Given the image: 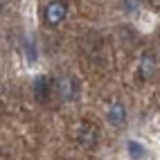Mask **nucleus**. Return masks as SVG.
<instances>
[{
    "instance_id": "nucleus-1",
    "label": "nucleus",
    "mask_w": 160,
    "mask_h": 160,
    "mask_svg": "<svg viewBox=\"0 0 160 160\" xmlns=\"http://www.w3.org/2000/svg\"><path fill=\"white\" fill-rule=\"evenodd\" d=\"M52 95L59 99V102H74L79 95V81L70 77V74H66V77H59L52 81Z\"/></svg>"
},
{
    "instance_id": "nucleus-7",
    "label": "nucleus",
    "mask_w": 160,
    "mask_h": 160,
    "mask_svg": "<svg viewBox=\"0 0 160 160\" xmlns=\"http://www.w3.org/2000/svg\"><path fill=\"white\" fill-rule=\"evenodd\" d=\"M126 149H129V156H131V160H140V158H144V147L140 144V142H129L126 144Z\"/></svg>"
},
{
    "instance_id": "nucleus-3",
    "label": "nucleus",
    "mask_w": 160,
    "mask_h": 160,
    "mask_svg": "<svg viewBox=\"0 0 160 160\" xmlns=\"http://www.w3.org/2000/svg\"><path fill=\"white\" fill-rule=\"evenodd\" d=\"M106 122L115 129H122L126 124V106L120 102V99H113L108 104V108H106Z\"/></svg>"
},
{
    "instance_id": "nucleus-10",
    "label": "nucleus",
    "mask_w": 160,
    "mask_h": 160,
    "mask_svg": "<svg viewBox=\"0 0 160 160\" xmlns=\"http://www.w3.org/2000/svg\"><path fill=\"white\" fill-rule=\"evenodd\" d=\"M151 2H160V0H151Z\"/></svg>"
},
{
    "instance_id": "nucleus-4",
    "label": "nucleus",
    "mask_w": 160,
    "mask_h": 160,
    "mask_svg": "<svg viewBox=\"0 0 160 160\" xmlns=\"http://www.w3.org/2000/svg\"><path fill=\"white\" fill-rule=\"evenodd\" d=\"M77 133H79V142H81L83 147H92L95 142H97V129H95L92 124H88V122L79 124Z\"/></svg>"
},
{
    "instance_id": "nucleus-2",
    "label": "nucleus",
    "mask_w": 160,
    "mask_h": 160,
    "mask_svg": "<svg viewBox=\"0 0 160 160\" xmlns=\"http://www.w3.org/2000/svg\"><path fill=\"white\" fill-rule=\"evenodd\" d=\"M41 16H43V23L48 27H59L68 18V2L66 0H48L43 5Z\"/></svg>"
},
{
    "instance_id": "nucleus-6",
    "label": "nucleus",
    "mask_w": 160,
    "mask_h": 160,
    "mask_svg": "<svg viewBox=\"0 0 160 160\" xmlns=\"http://www.w3.org/2000/svg\"><path fill=\"white\" fill-rule=\"evenodd\" d=\"M153 72H156V59H153V54L144 52V54L140 57V77L147 81V79L153 77Z\"/></svg>"
},
{
    "instance_id": "nucleus-9",
    "label": "nucleus",
    "mask_w": 160,
    "mask_h": 160,
    "mask_svg": "<svg viewBox=\"0 0 160 160\" xmlns=\"http://www.w3.org/2000/svg\"><path fill=\"white\" fill-rule=\"evenodd\" d=\"M158 52H160V38H158Z\"/></svg>"
},
{
    "instance_id": "nucleus-5",
    "label": "nucleus",
    "mask_w": 160,
    "mask_h": 160,
    "mask_svg": "<svg viewBox=\"0 0 160 160\" xmlns=\"http://www.w3.org/2000/svg\"><path fill=\"white\" fill-rule=\"evenodd\" d=\"M34 95L38 102H48L50 95H52V81L50 77H36L34 81Z\"/></svg>"
},
{
    "instance_id": "nucleus-8",
    "label": "nucleus",
    "mask_w": 160,
    "mask_h": 160,
    "mask_svg": "<svg viewBox=\"0 0 160 160\" xmlns=\"http://www.w3.org/2000/svg\"><path fill=\"white\" fill-rule=\"evenodd\" d=\"M140 2L142 0H122V9L126 14H135L138 9H140Z\"/></svg>"
}]
</instances>
